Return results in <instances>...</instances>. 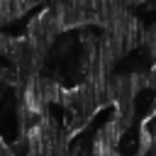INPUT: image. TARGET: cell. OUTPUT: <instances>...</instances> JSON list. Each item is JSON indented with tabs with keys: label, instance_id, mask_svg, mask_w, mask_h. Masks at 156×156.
<instances>
[{
	"label": "cell",
	"instance_id": "2",
	"mask_svg": "<svg viewBox=\"0 0 156 156\" xmlns=\"http://www.w3.org/2000/svg\"><path fill=\"white\" fill-rule=\"evenodd\" d=\"M0 102H2V90H0Z\"/></svg>",
	"mask_w": 156,
	"mask_h": 156
},
{
	"label": "cell",
	"instance_id": "1",
	"mask_svg": "<svg viewBox=\"0 0 156 156\" xmlns=\"http://www.w3.org/2000/svg\"><path fill=\"white\" fill-rule=\"evenodd\" d=\"M32 5H34V0H0V27L22 17Z\"/></svg>",
	"mask_w": 156,
	"mask_h": 156
}]
</instances>
